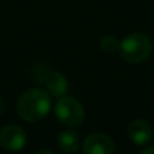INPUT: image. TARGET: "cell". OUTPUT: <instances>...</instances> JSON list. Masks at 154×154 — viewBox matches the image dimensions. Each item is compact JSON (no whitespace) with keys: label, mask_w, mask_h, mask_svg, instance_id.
Masks as SVG:
<instances>
[{"label":"cell","mask_w":154,"mask_h":154,"mask_svg":"<svg viewBox=\"0 0 154 154\" xmlns=\"http://www.w3.org/2000/svg\"><path fill=\"white\" fill-rule=\"evenodd\" d=\"M51 108V97L42 88H31L20 95L16 103V112L26 122H39Z\"/></svg>","instance_id":"1"},{"label":"cell","mask_w":154,"mask_h":154,"mask_svg":"<svg viewBox=\"0 0 154 154\" xmlns=\"http://www.w3.org/2000/svg\"><path fill=\"white\" fill-rule=\"evenodd\" d=\"M153 43L150 38L141 32H134L119 42V53L125 61L130 64H141L150 57Z\"/></svg>","instance_id":"2"},{"label":"cell","mask_w":154,"mask_h":154,"mask_svg":"<svg viewBox=\"0 0 154 154\" xmlns=\"http://www.w3.org/2000/svg\"><path fill=\"white\" fill-rule=\"evenodd\" d=\"M54 114H56L58 122L68 127L80 126L85 116L84 107L81 106V103L70 96L58 97L56 106H54Z\"/></svg>","instance_id":"3"},{"label":"cell","mask_w":154,"mask_h":154,"mask_svg":"<svg viewBox=\"0 0 154 154\" xmlns=\"http://www.w3.org/2000/svg\"><path fill=\"white\" fill-rule=\"evenodd\" d=\"M27 143V135L22 127L7 125L0 130V146L7 152H19Z\"/></svg>","instance_id":"4"},{"label":"cell","mask_w":154,"mask_h":154,"mask_svg":"<svg viewBox=\"0 0 154 154\" xmlns=\"http://www.w3.org/2000/svg\"><path fill=\"white\" fill-rule=\"evenodd\" d=\"M115 150V142L104 133H92L82 142L84 154H112Z\"/></svg>","instance_id":"5"},{"label":"cell","mask_w":154,"mask_h":154,"mask_svg":"<svg viewBox=\"0 0 154 154\" xmlns=\"http://www.w3.org/2000/svg\"><path fill=\"white\" fill-rule=\"evenodd\" d=\"M127 135L133 143L138 146L147 145L152 139L153 131L150 125L143 119H135L127 126Z\"/></svg>","instance_id":"6"},{"label":"cell","mask_w":154,"mask_h":154,"mask_svg":"<svg viewBox=\"0 0 154 154\" xmlns=\"http://www.w3.org/2000/svg\"><path fill=\"white\" fill-rule=\"evenodd\" d=\"M46 89L49 95L54 97H62L68 91V80L62 73L60 72H50L45 81Z\"/></svg>","instance_id":"7"},{"label":"cell","mask_w":154,"mask_h":154,"mask_svg":"<svg viewBox=\"0 0 154 154\" xmlns=\"http://www.w3.org/2000/svg\"><path fill=\"white\" fill-rule=\"evenodd\" d=\"M57 143H58V147L64 153H75L80 147V138L75 131L65 130L58 134Z\"/></svg>","instance_id":"8"},{"label":"cell","mask_w":154,"mask_h":154,"mask_svg":"<svg viewBox=\"0 0 154 154\" xmlns=\"http://www.w3.org/2000/svg\"><path fill=\"white\" fill-rule=\"evenodd\" d=\"M100 49L104 53H115L119 50V42L115 37L112 35H106L104 38H101L100 41Z\"/></svg>","instance_id":"9"},{"label":"cell","mask_w":154,"mask_h":154,"mask_svg":"<svg viewBox=\"0 0 154 154\" xmlns=\"http://www.w3.org/2000/svg\"><path fill=\"white\" fill-rule=\"evenodd\" d=\"M49 73H50L49 72V68L46 66L45 64H37L34 66V69H32V76H34V79L37 80V82H39V84H45Z\"/></svg>","instance_id":"10"},{"label":"cell","mask_w":154,"mask_h":154,"mask_svg":"<svg viewBox=\"0 0 154 154\" xmlns=\"http://www.w3.org/2000/svg\"><path fill=\"white\" fill-rule=\"evenodd\" d=\"M139 154H154V146H150V147H146L145 150H142Z\"/></svg>","instance_id":"11"},{"label":"cell","mask_w":154,"mask_h":154,"mask_svg":"<svg viewBox=\"0 0 154 154\" xmlns=\"http://www.w3.org/2000/svg\"><path fill=\"white\" fill-rule=\"evenodd\" d=\"M3 111H4V100H3L2 95H0V115L3 114Z\"/></svg>","instance_id":"12"},{"label":"cell","mask_w":154,"mask_h":154,"mask_svg":"<svg viewBox=\"0 0 154 154\" xmlns=\"http://www.w3.org/2000/svg\"><path fill=\"white\" fill-rule=\"evenodd\" d=\"M35 154H54L51 150H39V152H37Z\"/></svg>","instance_id":"13"}]
</instances>
